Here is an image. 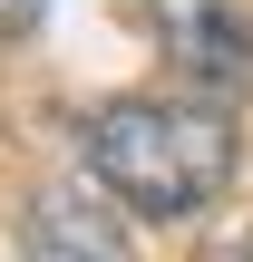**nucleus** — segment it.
<instances>
[{
	"instance_id": "2",
	"label": "nucleus",
	"mask_w": 253,
	"mask_h": 262,
	"mask_svg": "<svg viewBox=\"0 0 253 262\" xmlns=\"http://www.w3.org/2000/svg\"><path fill=\"white\" fill-rule=\"evenodd\" d=\"M146 10H156L166 49L185 68H205V88H244L253 78V29H244L234 0H146Z\"/></svg>"
},
{
	"instance_id": "4",
	"label": "nucleus",
	"mask_w": 253,
	"mask_h": 262,
	"mask_svg": "<svg viewBox=\"0 0 253 262\" xmlns=\"http://www.w3.org/2000/svg\"><path fill=\"white\" fill-rule=\"evenodd\" d=\"M49 19V0H0V39H20V29H39Z\"/></svg>"
},
{
	"instance_id": "1",
	"label": "nucleus",
	"mask_w": 253,
	"mask_h": 262,
	"mask_svg": "<svg viewBox=\"0 0 253 262\" xmlns=\"http://www.w3.org/2000/svg\"><path fill=\"white\" fill-rule=\"evenodd\" d=\"M88 175L127 214L176 224L234 185V126L195 97H117L88 117Z\"/></svg>"
},
{
	"instance_id": "3",
	"label": "nucleus",
	"mask_w": 253,
	"mask_h": 262,
	"mask_svg": "<svg viewBox=\"0 0 253 262\" xmlns=\"http://www.w3.org/2000/svg\"><path fill=\"white\" fill-rule=\"evenodd\" d=\"M20 243H29V262H127L117 214H98L88 194H39L29 224H20Z\"/></svg>"
}]
</instances>
